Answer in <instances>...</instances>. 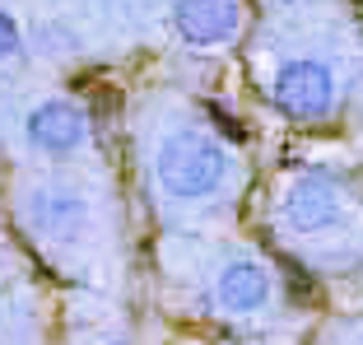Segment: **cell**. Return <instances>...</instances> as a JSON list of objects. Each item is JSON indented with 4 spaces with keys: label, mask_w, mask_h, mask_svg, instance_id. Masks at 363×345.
I'll list each match as a JSON object with an SVG mask.
<instances>
[{
    "label": "cell",
    "mask_w": 363,
    "mask_h": 345,
    "mask_svg": "<svg viewBox=\"0 0 363 345\" xmlns=\"http://www.w3.org/2000/svg\"><path fill=\"white\" fill-rule=\"evenodd\" d=\"M107 345H126V341H107Z\"/></svg>",
    "instance_id": "cell-10"
},
{
    "label": "cell",
    "mask_w": 363,
    "mask_h": 345,
    "mask_svg": "<svg viewBox=\"0 0 363 345\" xmlns=\"http://www.w3.org/2000/svg\"><path fill=\"white\" fill-rule=\"evenodd\" d=\"M214 299H219L224 313H257L270 299V270L261 261H247V257L228 261L219 270V280H214Z\"/></svg>",
    "instance_id": "cell-6"
},
{
    "label": "cell",
    "mask_w": 363,
    "mask_h": 345,
    "mask_svg": "<svg viewBox=\"0 0 363 345\" xmlns=\"http://www.w3.org/2000/svg\"><path fill=\"white\" fill-rule=\"evenodd\" d=\"M19 52V19L10 10H0V61Z\"/></svg>",
    "instance_id": "cell-8"
},
{
    "label": "cell",
    "mask_w": 363,
    "mask_h": 345,
    "mask_svg": "<svg viewBox=\"0 0 363 345\" xmlns=\"http://www.w3.org/2000/svg\"><path fill=\"white\" fill-rule=\"evenodd\" d=\"M84 219H89L84 201L70 192H38L33 196V229L47 238H75L84 229Z\"/></svg>",
    "instance_id": "cell-7"
},
{
    "label": "cell",
    "mask_w": 363,
    "mask_h": 345,
    "mask_svg": "<svg viewBox=\"0 0 363 345\" xmlns=\"http://www.w3.org/2000/svg\"><path fill=\"white\" fill-rule=\"evenodd\" d=\"M154 177L172 201H201L228 182V154L219 141H210L201 131H177L159 145Z\"/></svg>",
    "instance_id": "cell-1"
},
{
    "label": "cell",
    "mask_w": 363,
    "mask_h": 345,
    "mask_svg": "<svg viewBox=\"0 0 363 345\" xmlns=\"http://www.w3.org/2000/svg\"><path fill=\"white\" fill-rule=\"evenodd\" d=\"M28 145L43 154H75L79 145L89 141V117L75 108V103H65V98H47L38 108L28 112Z\"/></svg>",
    "instance_id": "cell-5"
},
{
    "label": "cell",
    "mask_w": 363,
    "mask_h": 345,
    "mask_svg": "<svg viewBox=\"0 0 363 345\" xmlns=\"http://www.w3.org/2000/svg\"><path fill=\"white\" fill-rule=\"evenodd\" d=\"M270 5H294V0H270Z\"/></svg>",
    "instance_id": "cell-9"
},
{
    "label": "cell",
    "mask_w": 363,
    "mask_h": 345,
    "mask_svg": "<svg viewBox=\"0 0 363 345\" xmlns=\"http://www.w3.org/2000/svg\"><path fill=\"white\" fill-rule=\"evenodd\" d=\"M340 219V187L331 177H317V172H303L294 177L284 192V224L294 234H321Z\"/></svg>",
    "instance_id": "cell-4"
},
{
    "label": "cell",
    "mask_w": 363,
    "mask_h": 345,
    "mask_svg": "<svg viewBox=\"0 0 363 345\" xmlns=\"http://www.w3.org/2000/svg\"><path fill=\"white\" fill-rule=\"evenodd\" d=\"M275 108L289 112L298 121H317L335 108V75L331 65L317 61V56H298V61H284L275 70V84H270Z\"/></svg>",
    "instance_id": "cell-2"
},
{
    "label": "cell",
    "mask_w": 363,
    "mask_h": 345,
    "mask_svg": "<svg viewBox=\"0 0 363 345\" xmlns=\"http://www.w3.org/2000/svg\"><path fill=\"white\" fill-rule=\"evenodd\" d=\"M172 28L191 47H224L242 28V5L238 0H177L172 5Z\"/></svg>",
    "instance_id": "cell-3"
}]
</instances>
